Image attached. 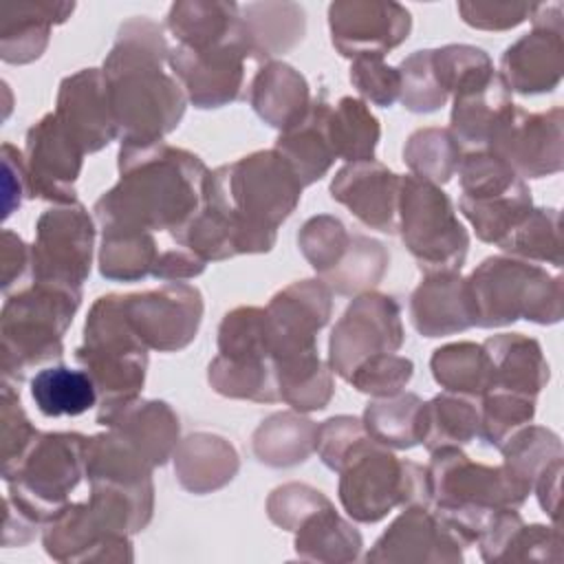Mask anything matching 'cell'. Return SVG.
<instances>
[{"instance_id":"4","label":"cell","mask_w":564,"mask_h":564,"mask_svg":"<svg viewBox=\"0 0 564 564\" xmlns=\"http://www.w3.org/2000/svg\"><path fill=\"white\" fill-rule=\"evenodd\" d=\"M82 304V289L35 282L4 295L0 313L2 379L24 381L29 372L59 364L62 337Z\"/></svg>"},{"instance_id":"12","label":"cell","mask_w":564,"mask_h":564,"mask_svg":"<svg viewBox=\"0 0 564 564\" xmlns=\"http://www.w3.org/2000/svg\"><path fill=\"white\" fill-rule=\"evenodd\" d=\"M95 223L82 203L55 205L35 223L31 280L82 289L90 273Z\"/></svg>"},{"instance_id":"14","label":"cell","mask_w":564,"mask_h":564,"mask_svg":"<svg viewBox=\"0 0 564 564\" xmlns=\"http://www.w3.org/2000/svg\"><path fill=\"white\" fill-rule=\"evenodd\" d=\"M253 59L249 33L207 48L176 44L167 64L196 108H220L247 95V62Z\"/></svg>"},{"instance_id":"60","label":"cell","mask_w":564,"mask_h":564,"mask_svg":"<svg viewBox=\"0 0 564 564\" xmlns=\"http://www.w3.org/2000/svg\"><path fill=\"white\" fill-rule=\"evenodd\" d=\"M0 271H2V293L9 295L13 286L20 289L24 275H31V247L11 229L2 231L0 242Z\"/></svg>"},{"instance_id":"39","label":"cell","mask_w":564,"mask_h":564,"mask_svg":"<svg viewBox=\"0 0 564 564\" xmlns=\"http://www.w3.org/2000/svg\"><path fill=\"white\" fill-rule=\"evenodd\" d=\"M430 368L441 388L469 399H482L494 386L491 364L482 344H445L432 352Z\"/></svg>"},{"instance_id":"47","label":"cell","mask_w":564,"mask_h":564,"mask_svg":"<svg viewBox=\"0 0 564 564\" xmlns=\"http://www.w3.org/2000/svg\"><path fill=\"white\" fill-rule=\"evenodd\" d=\"M388 264L390 256L379 240L352 234L346 256L330 273L322 278V282H326L328 289L339 295L366 293L381 282Z\"/></svg>"},{"instance_id":"44","label":"cell","mask_w":564,"mask_h":564,"mask_svg":"<svg viewBox=\"0 0 564 564\" xmlns=\"http://www.w3.org/2000/svg\"><path fill=\"white\" fill-rule=\"evenodd\" d=\"M463 148L447 128H419L403 145V161L410 172L434 185H445L460 165Z\"/></svg>"},{"instance_id":"43","label":"cell","mask_w":564,"mask_h":564,"mask_svg":"<svg viewBox=\"0 0 564 564\" xmlns=\"http://www.w3.org/2000/svg\"><path fill=\"white\" fill-rule=\"evenodd\" d=\"M161 249L148 231H101L99 273L112 282H137L152 275Z\"/></svg>"},{"instance_id":"48","label":"cell","mask_w":564,"mask_h":564,"mask_svg":"<svg viewBox=\"0 0 564 564\" xmlns=\"http://www.w3.org/2000/svg\"><path fill=\"white\" fill-rule=\"evenodd\" d=\"M505 460L502 465L524 482L531 491L538 476L557 458H562V441L560 436L542 425H524L518 430L502 447Z\"/></svg>"},{"instance_id":"58","label":"cell","mask_w":564,"mask_h":564,"mask_svg":"<svg viewBox=\"0 0 564 564\" xmlns=\"http://www.w3.org/2000/svg\"><path fill=\"white\" fill-rule=\"evenodd\" d=\"M366 434L361 419L357 416H348V414H339L333 416L328 421H324L322 425H317V438H315V452L319 454L322 463L337 471L341 460L346 458V454L350 452V447L361 441Z\"/></svg>"},{"instance_id":"59","label":"cell","mask_w":564,"mask_h":564,"mask_svg":"<svg viewBox=\"0 0 564 564\" xmlns=\"http://www.w3.org/2000/svg\"><path fill=\"white\" fill-rule=\"evenodd\" d=\"M458 13L465 24L480 31H507L522 24L533 4L527 2H458Z\"/></svg>"},{"instance_id":"3","label":"cell","mask_w":564,"mask_h":564,"mask_svg":"<svg viewBox=\"0 0 564 564\" xmlns=\"http://www.w3.org/2000/svg\"><path fill=\"white\" fill-rule=\"evenodd\" d=\"M302 189L280 152L260 150L212 170L203 205L223 218L236 256L267 253L275 245L278 227L297 207Z\"/></svg>"},{"instance_id":"13","label":"cell","mask_w":564,"mask_h":564,"mask_svg":"<svg viewBox=\"0 0 564 564\" xmlns=\"http://www.w3.org/2000/svg\"><path fill=\"white\" fill-rule=\"evenodd\" d=\"M403 337L399 302L377 291L359 293L330 333L328 366L333 375L348 381L364 359L379 352H397Z\"/></svg>"},{"instance_id":"6","label":"cell","mask_w":564,"mask_h":564,"mask_svg":"<svg viewBox=\"0 0 564 564\" xmlns=\"http://www.w3.org/2000/svg\"><path fill=\"white\" fill-rule=\"evenodd\" d=\"M75 359L95 381L99 408L139 397L145 383L148 348L126 317L123 295L108 293L93 302Z\"/></svg>"},{"instance_id":"61","label":"cell","mask_w":564,"mask_h":564,"mask_svg":"<svg viewBox=\"0 0 564 564\" xmlns=\"http://www.w3.org/2000/svg\"><path fill=\"white\" fill-rule=\"evenodd\" d=\"M2 187H4V218H9L29 196V181L24 154L13 143H2Z\"/></svg>"},{"instance_id":"27","label":"cell","mask_w":564,"mask_h":564,"mask_svg":"<svg viewBox=\"0 0 564 564\" xmlns=\"http://www.w3.org/2000/svg\"><path fill=\"white\" fill-rule=\"evenodd\" d=\"M75 11V2H4L0 7V57L7 64H31L48 46L51 29Z\"/></svg>"},{"instance_id":"5","label":"cell","mask_w":564,"mask_h":564,"mask_svg":"<svg viewBox=\"0 0 564 564\" xmlns=\"http://www.w3.org/2000/svg\"><path fill=\"white\" fill-rule=\"evenodd\" d=\"M476 326L496 328L518 319L557 324L562 319V278L520 258L489 256L467 278Z\"/></svg>"},{"instance_id":"9","label":"cell","mask_w":564,"mask_h":564,"mask_svg":"<svg viewBox=\"0 0 564 564\" xmlns=\"http://www.w3.org/2000/svg\"><path fill=\"white\" fill-rule=\"evenodd\" d=\"M209 379L231 399L267 403L278 397L267 308L238 306L218 326V355L209 361Z\"/></svg>"},{"instance_id":"32","label":"cell","mask_w":564,"mask_h":564,"mask_svg":"<svg viewBox=\"0 0 564 564\" xmlns=\"http://www.w3.org/2000/svg\"><path fill=\"white\" fill-rule=\"evenodd\" d=\"M165 29L176 44L207 48L247 35L240 7L220 0H178L170 7Z\"/></svg>"},{"instance_id":"16","label":"cell","mask_w":564,"mask_h":564,"mask_svg":"<svg viewBox=\"0 0 564 564\" xmlns=\"http://www.w3.org/2000/svg\"><path fill=\"white\" fill-rule=\"evenodd\" d=\"M531 33L516 40L500 57V77L520 95H540L557 88L564 70L562 4H533Z\"/></svg>"},{"instance_id":"24","label":"cell","mask_w":564,"mask_h":564,"mask_svg":"<svg viewBox=\"0 0 564 564\" xmlns=\"http://www.w3.org/2000/svg\"><path fill=\"white\" fill-rule=\"evenodd\" d=\"M399 189L401 176L375 159L346 163L328 187L333 200L348 207L366 227L383 234L399 229Z\"/></svg>"},{"instance_id":"22","label":"cell","mask_w":564,"mask_h":564,"mask_svg":"<svg viewBox=\"0 0 564 564\" xmlns=\"http://www.w3.org/2000/svg\"><path fill=\"white\" fill-rule=\"evenodd\" d=\"M53 112L86 154L99 152L117 139L110 90L101 68H82L64 77Z\"/></svg>"},{"instance_id":"56","label":"cell","mask_w":564,"mask_h":564,"mask_svg":"<svg viewBox=\"0 0 564 564\" xmlns=\"http://www.w3.org/2000/svg\"><path fill=\"white\" fill-rule=\"evenodd\" d=\"M350 82L366 101L379 108H390L401 93L399 70L394 66H388L379 55L352 57Z\"/></svg>"},{"instance_id":"49","label":"cell","mask_w":564,"mask_h":564,"mask_svg":"<svg viewBox=\"0 0 564 564\" xmlns=\"http://www.w3.org/2000/svg\"><path fill=\"white\" fill-rule=\"evenodd\" d=\"M432 68L447 95H458L467 88L489 82L496 70L491 57L469 44H447L432 48Z\"/></svg>"},{"instance_id":"20","label":"cell","mask_w":564,"mask_h":564,"mask_svg":"<svg viewBox=\"0 0 564 564\" xmlns=\"http://www.w3.org/2000/svg\"><path fill=\"white\" fill-rule=\"evenodd\" d=\"M24 167L29 196L55 205L77 203L75 183L84 165V150L57 121L55 112L44 115L26 130Z\"/></svg>"},{"instance_id":"50","label":"cell","mask_w":564,"mask_h":564,"mask_svg":"<svg viewBox=\"0 0 564 564\" xmlns=\"http://www.w3.org/2000/svg\"><path fill=\"white\" fill-rule=\"evenodd\" d=\"M480 410V438L500 449L518 430L529 425L535 416V399L505 392V390H491L482 399Z\"/></svg>"},{"instance_id":"33","label":"cell","mask_w":564,"mask_h":564,"mask_svg":"<svg viewBox=\"0 0 564 564\" xmlns=\"http://www.w3.org/2000/svg\"><path fill=\"white\" fill-rule=\"evenodd\" d=\"M330 106L333 104H328L326 97L313 99L306 117L291 130L280 132L273 145V150L293 167L304 187L319 181L335 161L326 128Z\"/></svg>"},{"instance_id":"17","label":"cell","mask_w":564,"mask_h":564,"mask_svg":"<svg viewBox=\"0 0 564 564\" xmlns=\"http://www.w3.org/2000/svg\"><path fill=\"white\" fill-rule=\"evenodd\" d=\"M264 308L275 368L317 355V333L333 313V291L322 280H297L278 291Z\"/></svg>"},{"instance_id":"40","label":"cell","mask_w":564,"mask_h":564,"mask_svg":"<svg viewBox=\"0 0 564 564\" xmlns=\"http://www.w3.org/2000/svg\"><path fill=\"white\" fill-rule=\"evenodd\" d=\"M326 128L335 159H344L346 163L375 159L381 126L364 99L341 97L330 106Z\"/></svg>"},{"instance_id":"37","label":"cell","mask_w":564,"mask_h":564,"mask_svg":"<svg viewBox=\"0 0 564 564\" xmlns=\"http://www.w3.org/2000/svg\"><path fill=\"white\" fill-rule=\"evenodd\" d=\"M317 423L297 412H275L253 432V454L269 467H293L315 452Z\"/></svg>"},{"instance_id":"36","label":"cell","mask_w":564,"mask_h":564,"mask_svg":"<svg viewBox=\"0 0 564 564\" xmlns=\"http://www.w3.org/2000/svg\"><path fill=\"white\" fill-rule=\"evenodd\" d=\"M361 546V533L333 505L317 509L295 529V553L304 562H355Z\"/></svg>"},{"instance_id":"41","label":"cell","mask_w":564,"mask_h":564,"mask_svg":"<svg viewBox=\"0 0 564 564\" xmlns=\"http://www.w3.org/2000/svg\"><path fill=\"white\" fill-rule=\"evenodd\" d=\"M458 207H460L463 216L471 223L476 236L482 242L498 245L533 209V200H531L529 185L522 181L518 187H513L505 194H494V196H482V198L460 196Z\"/></svg>"},{"instance_id":"2","label":"cell","mask_w":564,"mask_h":564,"mask_svg":"<svg viewBox=\"0 0 564 564\" xmlns=\"http://www.w3.org/2000/svg\"><path fill=\"white\" fill-rule=\"evenodd\" d=\"M170 46L163 26L137 15L119 26L104 59L110 106L121 143H154L176 130L187 95L176 77L163 70Z\"/></svg>"},{"instance_id":"30","label":"cell","mask_w":564,"mask_h":564,"mask_svg":"<svg viewBox=\"0 0 564 564\" xmlns=\"http://www.w3.org/2000/svg\"><path fill=\"white\" fill-rule=\"evenodd\" d=\"M172 458L178 485L196 496L225 487L240 467L234 445L209 432H196L178 441Z\"/></svg>"},{"instance_id":"54","label":"cell","mask_w":564,"mask_h":564,"mask_svg":"<svg viewBox=\"0 0 564 564\" xmlns=\"http://www.w3.org/2000/svg\"><path fill=\"white\" fill-rule=\"evenodd\" d=\"M412 375H414L412 359L394 352H379L364 359L352 370L348 381L352 383L355 390L370 394L375 399H381V397H392L403 392Z\"/></svg>"},{"instance_id":"35","label":"cell","mask_w":564,"mask_h":564,"mask_svg":"<svg viewBox=\"0 0 564 564\" xmlns=\"http://www.w3.org/2000/svg\"><path fill=\"white\" fill-rule=\"evenodd\" d=\"M256 62H271L302 42L306 31L304 9L295 2H253L240 7Z\"/></svg>"},{"instance_id":"53","label":"cell","mask_w":564,"mask_h":564,"mask_svg":"<svg viewBox=\"0 0 564 564\" xmlns=\"http://www.w3.org/2000/svg\"><path fill=\"white\" fill-rule=\"evenodd\" d=\"M401 93L399 101L410 112H434L447 101V93L441 88L432 68V48L414 51L399 66Z\"/></svg>"},{"instance_id":"11","label":"cell","mask_w":564,"mask_h":564,"mask_svg":"<svg viewBox=\"0 0 564 564\" xmlns=\"http://www.w3.org/2000/svg\"><path fill=\"white\" fill-rule=\"evenodd\" d=\"M430 456L425 469L434 511L518 509L531 494L505 465L476 463L460 447H438Z\"/></svg>"},{"instance_id":"10","label":"cell","mask_w":564,"mask_h":564,"mask_svg":"<svg viewBox=\"0 0 564 564\" xmlns=\"http://www.w3.org/2000/svg\"><path fill=\"white\" fill-rule=\"evenodd\" d=\"M397 231L423 273L460 271L467 258L469 236L449 196L414 174L401 176Z\"/></svg>"},{"instance_id":"38","label":"cell","mask_w":564,"mask_h":564,"mask_svg":"<svg viewBox=\"0 0 564 564\" xmlns=\"http://www.w3.org/2000/svg\"><path fill=\"white\" fill-rule=\"evenodd\" d=\"M31 397L44 416H79L97 405L99 394L86 370L53 364L31 379Z\"/></svg>"},{"instance_id":"1","label":"cell","mask_w":564,"mask_h":564,"mask_svg":"<svg viewBox=\"0 0 564 564\" xmlns=\"http://www.w3.org/2000/svg\"><path fill=\"white\" fill-rule=\"evenodd\" d=\"M119 181L97 198L93 212L101 231H170L183 229L203 207L205 163L165 141L121 143Z\"/></svg>"},{"instance_id":"63","label":"cell","mask_w":564,"mask_h":564,"mask_svg":"<svg viewBox=\"0 0 564 564\" xmlns=\"http://www.w3.org/2000/svg\"><path fill=\"white\" fill-rule=\"evenodd\" d=\"M560 476H562V458L553 460L535 480L533 489L538 491L540 498V507L544 509V513H549L553 518V522L557 524L560 516Z\"/></svg>"},{"instance_id":"29","label":"cell","mask_w":564,"mask_h":564,"mask_svg":"<svg viewBox=\"0 0 564 564\" xmlns=\"http://www.w3.org/2000/svg\"><path fill=\"white\" fill-rule=\"evenodd\" d=\"M306 77L286 62H267L251 79L249 104L256 115L280 132L297 126L311 108Z\"/></svg>"},{"instance_id":"26","label":"cell","mask_w":564,"mask_h":564,"mask_svg":"<svg viewBox=\"0 0 564 564\" xmlns=\"http://www.w3.org/2000/svg\"><path fill=\"white\" fill-rule=\"evenodd\" d=\"M410 319L423 337H443L476 326L467 278L458 271L425 273L410 295Z\"/></svg>"},{"instance_id":"64","label":"cell","mask_w":564,"mask_h":564,"mask_svg":"<svg viewBox=\"0 0 564 564\" xmlns=\"http://www.w3.org/2000/svg\"><path fill=\"white\" fill-rule=\"evenodd\" d=\"M207 381H209V386H212V388H214V390H216V386H214V383H212V379H209V372H207ZM216 392H218V390H216ZM218 394H223V392H218ZM223 397H225V394H223ZM229 399H231V397H229ZM278 399H280V390H278V397H275V399H273V401H267V403H275V401H278Z\"/></svg>"},{"instance_id":"46","label":"cell","mask_w":564,"mask_h":564,"mask_svg":"<svg viewBox=\"0 0 564 564\" xmlns=\"http://www.w3.org/2000/svg\"><path fill=\"white\" fill-rule=\"evenodd\" d=\"M280 401L289 403L297 412L324 410L333 399L335 383L333 370L319 355L275 366Z\"/></svg>"},{"instance_id":"34","label":"cell","mask_w":564,"mask_h":564,"mask_svg":"<svg viewBox=\"0 0 564 564\" xmlns=\"http://www.w3.org/2000/svg\"><path fill=\"white\" fill-rule=\"evenodd\" d=\"M366 434L383 447L410 449L423 443L425 401L414 392L372 399L361 416Z\"/></svg>"},{"instance_id":"7","label":"cell","mask_w":564,"mask_h":564,"mask_svg":"<svg viewBox=\"0 0 564 564\" xmlns=\"http://www.w3.org/2000/svg\"><path fill=\"white\" fill-rule=\"evenodd\" d=\"M337 474L339 502L357 522H379L394 507H430L427 469L419 463L397 458L390 447L379 445L370 436H364L350 447Z\"/></svg>"},{"instance_id":"19","label":"cell","mask_w":564,"mask_h":564,"mask_svg":"<svg viewBox=\"0 0 564 564\" xmlns=\"http://www.w3.org/2000/svg\"><path fill=\"white\" fill-rule=\"evenodd\" d=\"M328 29L341 57H383L408 40L412 15L399 2L337 0L328 7Z\"/></svg>"},{"instance_id":"42","label":"cell","mask_w":564,"mask_h":564,"mask_svg":"<svg viewBox=\"0 0 564 564\" xmlns=\"http://www.w3.org/2000/svg\"><path fill=\"white\" fill-rule=\"evenodd\" d=\"M480 434V410L463 394L443 392L425 403V434L423 447L434 452L438 447H460Z\"/></svg>"},{"instance_id":"18","label":"cell","mask_w":564,"mask_h":564,"mask_svg":"<svg viewBox=\"0 0 564 564\" xmlns=\"http://www.w3.org/2000/svg\"><path fill=\"white\" fill-rule=\"evenodd\" d=\"M562 123L564 112L560 106L544 112L513 106L498 128L489 150L509 163L520 178L557 174L564 165Z\"/></svg>"},{"instance_id":"62","label":"cell","mask_w":564,"mask_h":564,"mask_svg":"<svg viewBox=\"0 0 564 564\" xmlns=\"http://www.w3.org/2000/svg\"><path fill=\"white\" fill-rule=\"evenodd\" d=\"M205 267H207L205 260H200L189 249L176 245L170 249H161V253L154 262V269H152V278H159L165 282H181V280L200 275L205 271Z\"/></svg>"},{"instance_id":"55","label":"cell","mask_w":564,"mask_h":564,"mask_svg":"<svg viewBox=\"0 0 564 564\" xmlns=\"http://www.w3.org/2000/svg\"><path fill=\"white\" fill-rule=\"evenodd\" d=\"M333 505L322 491L304 482H286L275 487L267 498V516L273 524L295 531L311 513Z\"/></svg>"},{"instance_id":"28","label":"cell","mask_w":564,"mask_h":564,"mask_svg":"<svg viewBox=\"0 0 564 564\" xmlns=\"http://www.w3.org/2000/svg\"><path fill=\"white\" fill-rule=\"evenodd\" d=\"M513 106L511 90L500 73H496L489 82L454 95L447 130L467 152L489 150L498 128Z\"/></svg>"},{"instance_id":"57","label":"cell","mask_w":564,"mask_h":564,"mask_svg":"<svg viewBox=\"0 0 564 564\" xmlns=\"http://www.w3.org/2000/svg\"><path fill=\"white\" fill-rule=\"evenodd\" d=\"M560 562L562 560V533L555 527L520 524L509 538L500 562Z\"/></svg>"},{"instance_id":"51","label":"cell","mask_w":564,"mask_h":564,"mask_svg":"<svg viewBox=\"0 0 564 564\" xmlns=\"http://www.w3.org/2000/svg\"><path fill=\"white\" fill-rule=\"evenodd\" d=\"M350 240L352 234H348L346 225L328 214L308 218L297 234V247L319 278L330 273L341 262Z\"/></svg>"},{"instance_id":"23","label":"cell","mask_w":564,"mask_h":564,"mask_svg":"<svg viewBox=\"0 0 564 564\" xmlns=\"http://www.w3.org/2000/svg\"><path fill=\"white\" fill-rule=\"evenodd\" d=\"M42 544L57 562H132L130 535L106 531L86 502H68L44 524Z\"/></svg>"},{"instance_id":"8","label":"cell","mask_w":564,"mask_h":564,"mask_svg":"<svg viewBox=\"0 0 564 564\" xmlns=\"http://www.w3.org/2000/svg\"><path fill=\"white\" fill-rule=\"evenodd\" d=\"M86 436L46 432L35 438L20 465L4 478L7 502L37 524L53 520L86 476Z\"/></svg>"},{"instance_id":"25","label":"cell","mask_w":564,"mask_h":564,"mask_svg":"<svg viewBox=\"0 0 564 564\" xmlns=\"http://www.w3.org/2000/svg\"><path fill=\"white\" fill-rule=\"evenodd\" d=\"M97 423L132 443L152 467L165 465L178 445V416L170 403L159 399L137 397L121 405L99 408Z\"/></svg>"},{"instance_id":"21","label":"cell","mask_w":564,"mask_h":564,"mask_svg":"<svg viewBox=\"0 0 564 564\" xmlns=\"http://www.w3.org/2000/svg\"><path fill=\"white\" fill-rule=\"evenodd\" d=\"M463 544L427 505H410L366 553V562H463Z\"/></svg>"},{"instance_id":"31","label":"cell","mask_w":564,"mask_h":564,"mask_svg":"<svg viewBox=\"0 0 564 564\" xmlns=\"http://www.w3.org/2000/svg\"><path fill=\"white\" fill-rule=\"evenodd\" d=\"M482 348L491 364V390L535 399L538 392L549 383V364L535 339L522 333H500L485 339Z\"/></svg>"},{"instance_id":"52","label":"cell","mask_w":564,"mask_h":564,"mask_svg":"<svg viewBox=\"0 0 564 564\" xmlns=\"http://www.w3.org/2000/svg\"><path fill=\"white\" fill-rule=\"evenodd\" d=\"M42 432L33 427L29 421L20 392L11 386V381L2 379L0 390V458H2V478H7L20 460L26 456L31 445Z\"/></svg>"},{"instance_id":"15","label":"cell","mask_w":564,"mask_h":564,"mask_svg":"<svg viewBox=\"0 0 564 564\" xmlns=\"http://www.w3.org/2000/svg\"><path fill=\"white\" fill-rule=\"evenodd\" d=\"M126 317L148 350L176 352L189 346L203 319V295L185 282L123 295Z\"/></svg>"},{"instance_id":"45","label":"cell","mask_w":564,"mask_h":564,"mask_svg":"<svg viewBox=\"0 0 564 564\" xmlns=\"http://www.w3.org/2000/svg\"><path fill=\"white\" fill-rule=\"evenodd\" d=\"M505 253L527 262H546L562 267L560 212L553 207H533L522 223L498 242Z\"/></svg>"}]
</instances>
